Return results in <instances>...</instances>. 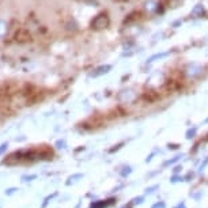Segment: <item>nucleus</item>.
Here are the masks:
<instances>
[{"label": "nucleus", "mask_w": 208, "mask_h": 208, "mask_svg": "<svg viewBox=\"0 0 208 208\" xmlns=\"http://www.w3.org/2000/svg\"><path fill=\"white\" fill-rule=\"evenodd\" d=\"M200 12H203V6H197V7L192 11V14L193 15H196V14H200Z\"/></svg>", "instance_id": "nucleus-1"}]
</instances>
